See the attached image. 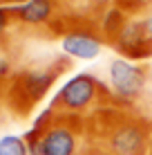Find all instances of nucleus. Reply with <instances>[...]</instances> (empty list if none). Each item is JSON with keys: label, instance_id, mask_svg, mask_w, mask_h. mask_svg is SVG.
Returning a JSON list of instances; mask_svg holds the SVG:
<instances>
[{"label": "nucleus", "instance_id": "f257e3e1", "mask_svg": "<svg viewBox=\"0 0 152 155\" xmlns=\"http://www.w3.org/2000/svg\"><path fill=\"white\" fill-rule=\"evenodd\" d=\"M87 135L105 155H152V124L116 101L87 117Z\"/></svg>", "mask_w": 152, "mask_h": 155}, {"label": "nucleus", "instance_id": "f03ea898", "mask_svg": "<svg viewBox=\"0 0 152 155\" xmlns=\"http://www.w3.org/2000/svg\"><path fill=\"white\" fill-rule=\"evenodd\" d=\"M70 68V56H49L45 61H36L18 68L2 92V101L7 110L20 119L29 117L31 110L45 99L49 88L56 83V79L63 77Z\"/></svg>", "mask_w": 152, "mask_h": 155}, {"label": "nucleus", "instance_id": "7ed1b4c3", "mask_svg": "<svg viewBox=\"0 0 152 155\" xmlns=\"http://www.w3.org/2000/svg\"><path fill=\"white\" fill-rule=\"evenodd\" d=\"M25 142L38 144L43 155H87L92 148L85 117L56 115L49 108L36 119Z\"/></svg>", "mask_w": 152, "mask_h": 155}, {"label": "nucleus", "instance_id": "20e7f679", "mask_svg": "<svg viewBox=\"0 0 152 155\" xmlns=\"http://www.w3.org/2000/svg\"><path fill=\"white\" fill-rule=\"evenodd\" d=\"M114 94L110 85L98 81L94 74L81 72L72 77L51 99L49 110L56 115H76V117H90L92 113L114 104Z\"/></svg>", "mask_w": 152, "mask_h": 155}, {"label": "nucleus", "instance_id": "39448f33", "mask_svg": "<svg viewBox=\"0 0 152 155\" xmlns=\"http://www.w3.org/2000/svg\"><path fill=\"white\" fill-rule=\"evenodd\" d=\"M150 65L145 63H130L125 58H116L110 63V90L116 104L132 106L145 92Z\"/></svg>", "mask_w": 152, "mask_h": 155}, {"label": "nucleus", "instance_id": "423d86ee", "mask_svg": "<svg viewBox=\"0 0 152 155\" xmlns=\"http://www.w3.org/2000/svg\"><path fill=\"white\" fill-rule=\"evenodd\" d=\"M110 45L125 61H148V58H152V34L143 20L130 18Z\"/></svg>", "mask_w": 152, "mask_h": 155}, {"label": "nucleus", "instance_id": "0eeeda50", "mask_svg": "<svg viewBox=\"0 0 152 155\" xmlns=\"http://www.w3.org/2000/svg\"><path fill=\"white\" fill-rule=\"evenodd\" d=\"M103 45V36L101 31L94 29H78V31H70L67 36L60 38V47L65 52V56L72 58H96Z\"/></svg>", "mask_w": 152, "mask_h": 155}, {"label": "nucleus", "instance_id": "6e6552de", "mask_svg": "<svg viewBox=\"0 0 152 155\" xmlns=\"http://www.w3.org/2000/svg\"><path fill=\"white\" fill-rule=\"evenodd\" d=\"M114 7L134 20H143L152 16V0H114Z\"/></svg>", "mask_w": 152, "mask_h": 155}, {"label": "nucleus", "instance_id": "1a4fd4ad", "mask_svg": "<svg viewBox=\"0 0 152 155\" xmlns=\"http://www.w3.org/2000/svg\"><path fill=\"white\" fill-rule=\"evenodd\" d=\"M0 155H29L27 142L18 135L0 137Z\"/></svg>", "mask_w": 152, "mask_h": 155}, {"label": "nucleus", "instance_id": "9d476101", "mask_svg": "<svg viewBox=\"0 0 152 155\" xmlns=\"http://www.w3.org/2000/svg\"><path fill=\"white\" fill-rule=\"evenodd\" d=\"M11 27L14 29L18 27L16 16H14V7H0V38H5Z\"/></svg>", "mask_w": 152, "mask_h": 155}, {"label": "nucleus", "instance_id": "9b49d317", "mask_svg": "<svg viewBox=\"0 0 152 155\" xmlns=\"http://www.w3.org/2000/svg\"><path fill=\"white\" fill-rule=\"evenodd\" d=\"M143 23H145V27H148L150 34H152V16H150V18H143Z\"/></svg>", "mask_w": 152, "mask_h": 155}, {"label": "nucleus", "instance_id": "f8f14e48", "mask_svg": "<svg viewBox=\"0 0 152 155\" xmlns=\"http://www.w3.org/2000/svg\"><path fill=\"white\" fill-rule=\"evenodd\" d=\"M7 47H9V41H7V43H5L2 38H0V54H2V52H5V50H7Z\"/></svg>", "mask_w": 152, "mask_h": 155}, {"label": "nucleus", "instance_id": "ddd939ff", "mask_svg": "<svg viewBox=\"0 0 152 155\" xmlns=\"http://www.w3.org/2000/svg\"><path fill=\"white\" fill-rule=\"evenodd\" d=\"M87 155H105V153H101V151H96V148H90V153Z\"/></svg>", "mask_w": 152, "mask_h": 155}, {"label": "nucleus", "instance_id": "4468645a", "mask_svg": "<svg viewBox=\"0 0 152 155\" xmlns=\"http://www.w3.org/2000/svg\"><path fill=\"white\" fill-rule=\"evenodd\" d=\"M5 121V110H2V106H0V124Z\"/></svg>", "mask_w": 152, "mask_h": 155}, {"label": "nucleus", "instance_id": "2eb2a0df", "mask_svg": "<svg viewBox=\"0 0 152 155\" xmlns=\"http://www.w3.org/2000/svg\"><path fill=\"white\" fill-rule=\"evenodd\" d=\"M5 2H7V0H0V7H2V5H5Z\"/></svg>", "mask_w": 152, "mask_h": 155}]
</instances>
